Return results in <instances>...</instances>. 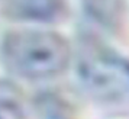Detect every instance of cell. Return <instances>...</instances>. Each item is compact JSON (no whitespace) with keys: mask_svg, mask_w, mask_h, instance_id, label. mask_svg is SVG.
Wrapping results in <instances>:
<instances>
[{"mask_svg":"<svg viewBox=\"0 0 129 119\" xmlns=\"http://www.w3.org/2000/svg\"><path fill=\"white\" fill-rule=\"evenodd\" d=\"M0 54L10 73L28 80L52 78L65 71L71 60L70 44L47 29H15L2 39Z\"/></svg>","mask_w":129,"mask_h":119,"instance_id":"1","label":"cell"},{"mask_svg":"<svg viewBox=\"0 0 129 119\" xmlns=\"http://www.w3.org/2000/svg\"><path fill=\"white\" fill-rule=\"evenodd\" d=\"M77 77L93 100L129 103V60L100 44H86L77 58Z\"/></svg>","mask_w":129,"mask_h":119,"instance_id":"2","label":"cell"},{"mask_svg":"<svg viewBox=\"0 0 129 119\" xmlns=\"http://www.w3.org/2000/svg\"><path fill=\"white\" fill-rule=\"evenodd\" d=\"M5 16L29 23H48L62 18L64 0H0Z\"/></svg>","mask_w":129,"mask_h":119,"instance_id":"3","label":"cell"},{"mask_svg":"<svg viewBox=\"0 0 129 119\" xmlns=\"http://www.w3.org/2000/svg\"><path fill=\"white\" fill-rule=\"evenodd\" d=\"M88 16L105 28H115L123 16L125 0H83Z\"/></svg>","mask_w":129,"mask_h":119,"instance_id":"4","label":"cell"},{"mask_svg":"<svg viewBox=\"0 0 129 119\" xmlns=\"http://www.w3.org/2000/svg\"><path fill=\"white\" fill-rule=\"evenodd\" d=\"M0 119H26L22 96L7 81H0Z\"/></svg>","mask_w":129,"mask_h":119,"instance_id":"5","label":"cell"}]
</instances>
